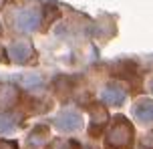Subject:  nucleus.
<instances>
[{
    "label": "nucleus",
    "mask_w": 153,
    "mask_h": 149,
    "mask_svg": "<svg viewBox=\"0 0 153 149\" xmlns=\"http://www.w3.org/2000/svg\"><path fill=\"white\" fill-rule=\"evenodd\" d=\"M54 123L61 127V129H65V131H69V129H79V127L83 125V121H81V117H79L76 113H65V115H61Z\"/></svg>",
    "instance_id": "nucleus-1"
},
{
    "label": "nucleus",
    "mask_w": 153,
    "mask_h": 149,
    "mask_svg": "<svg viewBox=\"0 0 153 149\" xmlns=\"http://www.w3.org/2000/svg\"><path fill=\"white\" fill-rule=\"evenodd\" d=\"M151 89H153V87H151Z\"/></svg>",
    "instance_id": "nucleus-6"
},
{
    "label": "nucleus",
    "mask_w": 153,
    "mask_h": 149,
    "mask_svg": "<svg viewBox=\"0 0 153 149\" xmlns=\"http://www.w3.org/2000/svg\"><path fill=\"white\" fill-rule=\"evenodd\" d=\"M103 97L107 103H121L125 95H123V91H119V87H109V89H105Z\"/></svg>",
    "instance_id": "nucleus-3"
},
{
    "label": "nucleus",
    "mask_w": 153,
    "mask_h": 149,
    "mask_svg": "<svg viewBox=\"0 0 153 149\" xmlns=\"http://www.w3.org/2000/svg\"><path fill=\"white\" fill-rule=\"evenodd\" d=\"M12 127H14V121L10 117H0V129L2 131H10Z\"/></svg>",
    "instance_id": "nucleus-5"
},
{
    "label": "nucleus",
    "mask_w": 153,
    "mask_h": 149,
    "mask_svg": "<svg viewBox=\"0 0 153 149\" xmlns=\"http://www.w3.org/2000/svg\"><path fill=\"white\" fill-rule=\"evenodd\" d=\"M38 24V18L36 16L28 14V12H24V14H20V20H18V26L20 28H24V30H28V28H34Z\"/></svg>",
    "instance_id": "nucleus-4"
},
{
    "label": "nucleus",
    "mask_w": 153,
    "mask_h": 149,
    "mask_svg": "<svg viewBox=\"0 0 153 149\" xmlns=\"http://www.w3.org/2000/svg\"><path fill=\"white\" fill-rule=\"evenodd\" d=\"M135 115H137L141 121H151L153 119V103L151 101H143L139 103V105H135Z\"/></svg>",
    "instance_id": "nucleus-2"
}]
</instances>
